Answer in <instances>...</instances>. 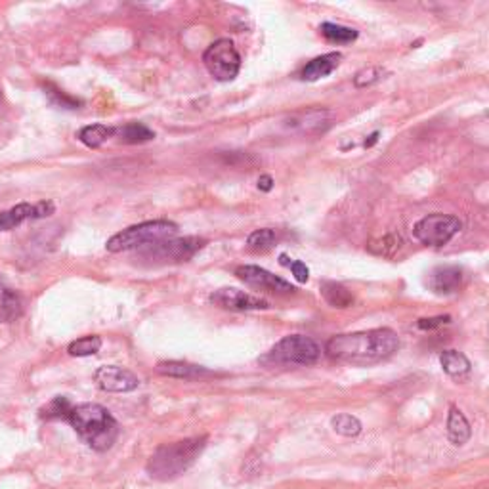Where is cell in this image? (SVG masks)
<instances>
[{"instance_id":"1","label":"cell","mask_w":489,"mask_h":489,"mask_svg":"<svg viewBox=\"0 0 489 489\" xmlns=\"http://www.w3.org/2000/svg\"><path fill=\"white\" fill-rule=\"evenodd\" d=\"M400 338L392 329H369L360 333L335 335L327 340L325 354L331 360L352 365H371L385 362L398 352Z\"/></svg>"},{"instance_id":"2","label":"cell","mask_w":489,"mask_h":489,"mask_svg":"<svg viewBox=\"0 0 489 489\" xmlns=\"http://www.w3.org/2000/svg\"><path fill=\"white\" fill-rule=\"evenodd\" d=\"M69 425L94 452H108L118 438V422L100 403H78L69 412Z\"/></svg>"},{"instance_id":"3","label":"cell","mask_w":489,"mask_h":489,"mask_svg":"<svg viewBox=\"0 0 489 489\" xmlns=\"http://www.w3.org/2000/svg\"><path fill=\"white\" fill-rule=\"evenodd\" d=\"M207 445V438H188L175 444H165L157 447V452L148 460V474L153 480L170 482L186 472L193 462L200 459Z\"/></svg>"},{"instance_id":"4","label":"cell","mask_w":489,"mask_h":489,"mask_svg":"<svg viewBox=\"0 0 489 489\" xmlns=\"http://www.w3.org/2000/svg\"><path fill=\"white\" fill-rule=\"evenodd\" d=\"M176 233L178 226L175 222L150 220L115 233L108 241V245H105V249H108L110 253H125V250L132 249H148L161 241L173 240Z\"/></svg>"},{"instance_id":"5","label":"cell","mask_w":489,"mask_h":489,"mask_svg":"<svg viewBox=\"0 0 489 489\" xmlns=\"http://www.w3.org/2000/svg\"><path fill=\"white\" fill-rule=\"evenodd\" d=\"M320 358L322 346L304 335L283 337L268 354V360L280 365H314Z\"/></svg>"},{"instance_id":"6","label":"cell","mask_w":489,"mask_h":489,"mask_svg":"<svg viewBox=\"0 0 489 489\" xmlns=\"http://www.w3.org/2000/svg\"><path fill=\"white\" fill-rule=\"evenodd\" d=\"M203 63L216 81L228 83L240 75L241 54L230 38H218L205 50Z\"/></svg>"},{"instance_id":"7","label":"cell","mask_w":489,"mask_h":489,"mask_svg":"<svg viewBox=\"0 0 489 489\" xmlns=\"http://www.w3.org/2000/svg\"><path fill=\"white\" fill-rule=\"evenodd\" d=\"M462 222L453 215H442L434 213L425 218H420L415 228L413 235L415 240L427 247H444L460 232Z\"/></svg>"},{"instance_id":"8","label":"cell","mask_w":489,"mask_h":489,"mask_svg":"<svg viewBox=\"0 0 489 489\" xmlns=\"http://www.w3.org/2000/svg\"><path fill=\"white\" fill-rule=\"evenodd\" d=\"M205 243L207 241L200 240V237H183V240H175L173 237V240L148 247L143 250V257L161 262H186L197 253V250H201Z\"/></svg>"},{"instance_id":"9","label":"cell","mask_w":489,"mask_h":489,"mask_svg":"<svg viewBox=\"0 0 489 489\" xmlns=\"http://www.w3.org/2000/svg\"><path fill=\"white\" fill-rule=\"evenodd\" d=\"M235 275L250 287L270 290V293H275V295H293L297 290L289 281L281 280L280 275H275V273L264 270L260 266H253V264L237 266Z\"/></svg>"},{"instance_id":"10","label":"cell","mask_w":489,"mask_h":489,"mask_svg":"<svg viewBox=\"0 0 489 489\" xmlns=\"http://www.w3.org/2000/svg\"><path fill=\"white\" fill-rule=\"evenodd\" d=\"M54 210H56V207L52 201H41L37 205L20 203L8 210H0V232L14 230L28 220H38V218L52 216L54 215Z\"/></svg>"},{"instance_id":"11","label":"cell","mask_w":489,"mask_h":489,"mask_svg":"<svg viewBox=\"0 0 489 489\" xmlns=\"http://www.w3.org/2000/svg\"><path fill=\"white\" fill-rule=\"evenodd\" d=\"M210 302L218 308L232 312H250V310H268L270 302L255 297L240 289H218L210 295Z\"/></svg>"},{"instance_id":"12","label":"cell","mask_w":489,"mask_h":489,"mask_svg":"<svg viewBox=\"0 0 489 489\" xmlns=\"http://www.w3.org/2000/svg\"><path fill=\"white\" fill-rule=\"evenodd\" d=\"M94 382L98 385V388L111 394H125V392L136 390L140 387V379L134 373L117 365H103L96 369Z\"/></svg>"},{"instance_id":"13","label":"cell","mask_w":489,"mask_h":489,"mask_svg":"<svg viewBox=\"0 0 489 489\" xmlns=\"http://www.w3.org/2000/svg\"><path fill=\"white\" fill-rule=\"evenodd\" d=\"M462 285V270L459 266H438L428 275V287L436 295H453Z\"/></svg>"},{"instance_id":"14","label":"cell","mask_w":489,"mask_h":489,"mask_svg":"<svg viewBox=\"0 0 489 489\" xmlns=\"http://www.w3.org/2000/svg\"><path fill=\"white\" fill-rule=\"evenodd\" d=\"M340 60H342L340 52H329V54L317 56L304 65V69L300 71V78L302 81H308V83L320 81V78L331 75L338 68Z\"/></svg>"},{"instance_id":"15","label":"cell","mask_w":489,"mask_h":489,"mask_svg":"<svg viewBox=\"0 0 489 489\" xmlns=\"http://www.w3.org/2000/svg\"><path fill=\"white\" fill-rule=\"evenodd\" d=\"M157 373L165 377H173V379H186V380H195V379L213 375L208 369L188 363V362H161L157 363Z\"/></svg>"},{"instance_id":"16","label":"cell","mask_w":489,"mask_h":489,"mask_svg":"<svg viewBox=\"0 0 489 489\" xmlns=\"http://www.w3.org/2000/svg\"><path fill=\"white\" fill-rule=\"evenodd\" d=\"M472 436V428L470 422L467 420V417L462 415V412L459 407L452 405L449 407L447 413V438L453 445H465Z\"/></svg>"},{"instance_id":"17","label":"cell","mask_w":489,"mask_h":489,"mask_svg":"<svg viewBox=\"0 0 489 489\" xmlns=\"http://www.w3.org/2000/svg\"><path fill=\"white\" fill-rule=\"evenodd\" d=\"M23 314V302L16 290L0 281V323H12Z\"/></svg>"},{"instance_id":"18","label":"cell","mask_w":489,"mask_h":489,"mask_svg":"<svg viewBox=\"0 0 489 489\" xmlns=\"http://www.w3.org/2000/svg\"><path fill=\"white\" fill-rule=\"evenodd\" d=\"M322 297L329 304V306L338 308V310H346L354 304V295L352 290H348L342 283L337 281H323L322 287Z\"/></svg>"},{"instance_id":"19","label":"cell","mask_w":489,"mask_h":489,"mask_svg":"<svg viewBox=\"0 0 489 489\" xmlns=\"http://www.w3.org/2000/svg\"><path fill=\"white\" fill-rule=\"evenodd\" d=\"M331 111L327 110H312L308 113L300 115L298 118H293V123L304 130V132H325L329 126H331Z\"/></svg>"},{"instance_id":"20","label":"cell","mask_w":489,"mask_h":489,"mask_svg":"<svg viewBox=\"0 0 489 489\" xmlns=\"http://www.w3.org/2000/svg\"><path fill=\"white\" fill-rule=\"evenodd\" d=\"M440 365L444 371L453 377V379H460L470 373V362L465 354H460L457 350H444L440 354Z\"/></svg>"},{"instance_id":"21","label":"cell","mask_w":489,"mask_h":489,"mask_svg":"<svg viewBox=\"0 0 489 489\" xmlns=\"http://www.w3.org/2000/svg\"><path fill=\"white\" fill-rule=\"evenodd\" d=\"M115 136L118 142L134 145V143H145L155 138V132L142 123H126L123 126L115 128Z\"/></svg>"},{"instance_id":"22","label":"cell","mask_w":489,"mask_h":489,"mask_svg":"<svg viewBox=\"0 0 489 489\" xmlns=\"http://www.w3.org/2000/svg\"><path fill=\"white\" fill-rule=\"evenodd\" d=\"M111 136H115V128L105 126V125H88L78 132V140H81L90 150L102 148V145Z\"/></svg>"},{"instance_id":"23","label":"cell","mask_w":489,"mask_h":489,"mask_svg":"<svg viewBox=\"0 0 489 489\" xmlns=\"http://www.w3.org/2000/svg\"><path fill=\"white\" fill-rule=\"evenodd\" d=\"M403 247V241H402V237L400 235H385V237H380V240L377 241H371L367 245V249L371 250L373 255L377 257H385V258H394L395 255L400 253Z\"/></svg>"},{"instance_id":"24","label":"cell","mask_w":489,"mask_h":489,"mask_svg":"<svg viewBox=\"0 0 489 489\" xmlns=\"http://www.w3.org/2000/svg\"><path fill=\"white\" fill-rule=\"evenodd\" d=\"M322 35L327 38V41L337 43V45H348L354 43L358 38V31L345 28V25H337V23H322L320 28Z\"/></svg>"},{"instance_id":"25","label":"cell","mask_w":489,"mask_h":489,"mask_svg":"<svg viewBox=\"0 0 489 489\" xmlns=\"http://www.w3.org/2000/svg\"><path fill=\"white\" fill-rule=\"evenodd\" d=\"M102 348V338L98 335H86L83 338L73 340L68 346V354L73 358H86V355H94Z\"/></svg>"},{"instance_id":"26","label":"cell","mask_w":489,"mask_h":489,"mask_svg":"<svg viewBox=\"0 0 489 489\" xmlns=\"http://www.w3.org/2000/svg\"><path fill=\"white\" fill-rule=\"evenodd\" d=\"M331 427L337 434L346 436V438H354V436H358L362 432V422L348 413H340L333 417Z\"/></svg>"},{"instance_id":"27","label":"cell","mask_w":489,"mask_h":489,"mask_svg":"<svg viewBox=\"0 0 489 489\" xmlns=\"http://www.w3.org/2000/svg\"><path fill=\"white\" fill-rule=\"evenodd\" d=\"M275 240H277V235L273 230L262 228V230H257L249 235L247 247L250 250H257V253H266V250H270L273 247Z\"/></svg>"},{"instance_id":"28","label":"cell","mask_w":489,"mask_h":489,"mask_svg":"<svg viewBox=\"0 0 489 489\" xmlns=\"http://www.w3.org/2000/svg\"><path fill=\"white\" fill-rule=\"evenodd\" d=\"M71 407H73V405L69 403V400H68V398H61V395H60V398L52 400V402L43 409L41 413H43L45 419H65V420H68Z\"/></svg>"},{"instance_id":"29","label":"cell","mask_w":489,"mask_h":489,"mask_svg":"<svg viewBox=\"0 0 489 489\" xmlns=\"http://www.w3.org/2000/svg\"><path fill=\"white\" fill-rule=\"evenodd\" d=\"M382 75H385V69H382V68L362 69L360 73H355L354 85H355V88H367V86L379 83L380 78H382Z\"/></svg>"},{"instance_id":"30","label":"cell","mask_w":489,"mask_h":489,"mask_svg":"<svg viewBox=\"0 0 489 489\" xmlns=\"http://www.w3.org/2000/svg\"><path fill=\"white\" fill-rule=\"evenodd\" d=\"M46 94L50 96V100L54 102L56 105H60V108H68V110H75L77 105H81V102L78 100H73L69 96H65L63 92L56 90V88H52V86H46Z\"/></svg>"},{"instance_id":"31","label":"cell","mask_w":489,"mask_h":489,"mask_svg":"<svg viewBox=\"0 0 489 489\" xmlns=\"http://www.w3.org/2000/svg\"><path fill=\"white\" fill-rule=\"evenodd\" d=\"M452 322L449 315H438V317H422V320L417 322V327L422 329V331H432V329H438L442 325H447Z\"/></svg>"},{"instance_id":"32","label":"cell","mask_w":489,"mask_h":489,"mask_svg":"<svg viewBox=\"0 0 489 489\" xmlns=\"http://www.w3.org/2000/svg\"><path fill=\"white\" fill-rule=\"evenodd\" d=\"M290 272H293V275H295V280L298 281V283H306L308 280H310V270L306 268V264H304V262H300V260H293V262H290Z\"/></svg>"},{"instance_id":"33","label":"cell","mask_w":489,"mask_h":489,"mask_svg":"<svg viewBox=\"0 0 489 489\" xmlns=\"http://www.w3.org/2000/svg\"><path fill=\"white\" fill-rule=\"evenodd\" d=\"M273 188V178L270 175H264L258 178V190L260 192H272Z\"/></svg>"},{"instance_id":"34","label":"cell","mask_w":489,"mask_h":489,"mask_svg":"<svg viewBox=\"0 0 489 489\" xmlns=\"http://www.w3.org/2000/svg\"><path fill=\"white\" fill-rule=\"evenodd\" d=\"M379 136H380V132L377 130V132H373V134L371 136H369V140H365V148H373V145L377 143V140H379Z\"/></svg>"},{"instance_id":"35","label":"cell","mask_w":489,"mask_h":489,"mask_svg":"<svg viewBox=\"0 0 489 489\" xmlns=\"http://www.w3.org/2000/svg\"><path fill=\"white\" fill-rule=\"evenodd\" d=\"M290 262H293V260H290L287 255H281V257H280V264H281V266L289 268V266H290Z\"/></svg>"}]
</instances>
